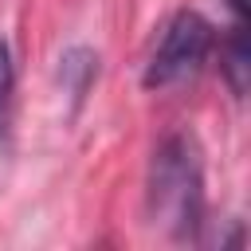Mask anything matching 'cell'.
<instances>
[{"mask_svg":"<svg viewBox=\"0 0 251 251\" xmlns=\"http://www.w3.org/2000/svg\"><path fill=\"white\" fill-rule=\"evenodd\" d=\"M204 161L192 133H165L145 173V212L173 239H204Z\"/></svg>","mask_w":251,"mask_h":251,"instance_id":"obj_1","label":"cell"},{"mask_svg":"<svg viewBox=\"0 0 251 251\" xmlns=\"http://www.w3.org/2000/svg\"><path fill=\"white\" fill-rule=\"evenodd\" d=\"M216 55V27L192 12V8H180L169 16V24L161 27V39L153 43L149 59H145V71H141V86L145 90H169V86H180L188 78H196L208 59Z\"/></svg>","mask_w":251,"mask_h":251,"instance_id":"obj_2","label":"cell"},{"mask_svg":"<svg viewBox=\"0 0 251 251\" xmlns=\"http://www.w3.org/2000/svg\"><path fill=\"white\" fill-rule=\"evenodd\" d=\"M220 51V75L235 98H247V78H251V39H247V12H231V24L224 39H216Z\"/></svg>","mask_w":251,"mask_h":251,"instance_id":"obj_3","label":"cell"},{"mask_svg":"<svg viewBox=\"0 0 251 251\" xmlns=\"http://www.w3.org/2000/svg\"><path fill=\"white\" fill-rule=\"evenodd\" d=\"M98 71H102L98 51H94V47H86V43H75V47H67V51L59 55L55 78H59L63 94H67L75 106H82V98H86V94H90V86L98 82Z\"/></svg>","mask_w":251,"mask_h":251,"instance_id":"obj_4","label":"cell"},{"mask_svg":"<svg viewBox=\"0 0 251 251\" xmlns=\"http://www.w3.org/2000/svg\"><path fill=\"white\" fill-rule=\"evenodd\" d=\"M12 94H16V59H12V47H8V39L0 35V129H4V122H8Z\"/></svg>","mask_w":251,"mask_h":251,"instance_id":"obj_5","label":"cell"}]
</instances>
